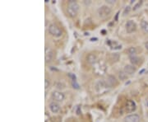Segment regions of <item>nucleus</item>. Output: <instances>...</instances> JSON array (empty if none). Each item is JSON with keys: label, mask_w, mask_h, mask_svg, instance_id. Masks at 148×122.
I'll return each mask as SVG.
<instances>
[{"label": "nucleus", "mask_w": 148, "mask_h": 122, "mask_svg": "<svg viewBox=\"0 0 148 122\" xmlns=\"http://www.w3.org/2000/svg\"><path fill=\"white\" fill-rule=\"evenodd\" d=\"M118 54H112L110 55V60H112L113 62H117L118 59H115V56H117Z\"/></svg>", "instance_id": "nucleus-20"}, {"label": "nucleus", "mask_w": 148, "mask_h": 122, "mask_svg": "<svg viewBox=\"0 0 148 122\" xmlns=\"http://www.w3.org/2000/svg\"><path fill=\"white\" fill-rule=\"evenodd\" d=\"M142 3H143V2H139V3H137V5L135 6L134 8H133V10H136V9H137V7H138V6H141V4H142Z\"/></svg>", "instance_id": "nucleus-24"}, {"label": "nucleus", "mask_w": 148, "mask_h": 122, "mask_svg": "<svg viewBox=\"0 0 148 122\" xmlns=\"http://www.w3.org/2000/svg\"><path fill=\"white\" fill-rule=\"evenodd\" d=\"M136 70H137L136 67L134 65H132V64H127V65L124 66V68H123V71L128 75L133 74L136 72Z\"/></svg>", "instance_id": "nucleus-12"}, {"label": "nucleus", "mask_w": 148, "mask_h": 122, "mask_svg": "<svg viewBox=\"0 0 148 122\" xmlns=\"http://www.w3.org/2000/svg\"><path fill=\"white\" fill-rule=\"evenodd\" d=\"M96 40H97V38H92V39H91V41H95Z\"/></svg>", "instance_id": "nucleus-26"}, {"label": "nucleus", "mask_w": 148, "mask_h": 122, "mask_svg": "<svg viewBox=\"0 0 148 122\" xmlns=\"http://www.w3.org/2000/svg\"><path fill=\"white\" fill-rule=\"evenodd\" d=\"M124 122H140V116L137 114L128 115L124 118Z\"/></svg>", "instance_id": "nucleus-11"}, {"label": "nucleus", "mask_w": 148, "mask_h": 122, "mask_svg": "<svg viewBox=\"0 0 148 122\" xmlns=\"http://www.w3.org/2000/svg\"><path fill=\"white\" fill-rule=\"evenodd\" d=\"M79 11V5L76 1L71 0L68 2L67 7V12L70 17H75Z\"/></svg>", "instance_id": "nucleus-1"}, {"label": "nucleus", "mask_w": 148, "mask_h": 122, "mask_svg": "<svg viewBox=\"0 0 148 122\" xmlns=\"http://www.w3.org/2000/svg\"><path fill=\"white\" fill-rule=\"evenodd\" d=\"M141 29L143 32L146 34H148V21H141Z\"/></svg>", "instance_id": "nucleus-15"}, {"label": "nucleus", "mask_w": 148, "mask_h": 122, "mask_svg": "<svg viewBox=\"0 0 148 122\" xmlns=\"http://www.w3.org/2000/svg\"><path fill=\"white\" fill-rule=\"evenodd\" d=\"M129 59H130V61L132 65L138 64L140 63V59L138 58L137 55H131V56H129Z\"/></svg>", "instance_id": "nucleus-16"}, {"label": "nucleus", "mask_w": 148, "mask_h": 122, "mask_svg": "<svg viewBox=\"0 0 148 122\" xmlns=\"http://www.w3.org/2000/svg\"><path fill=\"white\" fill-rule=\"evenodd\" d=\"M105 83H107L109 88H112V87H115L118 85V80L116 79V78L112 76V75H108L106 79L104 80Z\"/></svg>", "instance_id": "nucleus-9"}, {"label": "nucleus", "mask_w": 148, "mask_h": 122, "mask_svg": "<svg viewBox=\"0 0 148 122\" xmlns=\"http://www.w3.org/2000/svg\"><path fill=\"white\" fill-rule=\"evenodd\" d=\"M64 94L61 92L59 91H55L52 92V99L54 100V101L56 102H60L64 100Z\"/></svg>", "instance_id": "nucleus-7"}, {"label": "nucleus", "mask_w": 148, "mask_h": 122, "mask_svg": "<svg viewBox=\"0 0 148 122\" xmlns=\"http://www.w3.org/2000/svg\"><path fill=\"white\" fill-rule=\"evenodd\" d=\"M87 62L89 63V64H92V65L95 64L99 61L97 56H96L95 54H92V53H91L88 54L87 57Z\"/></svg>", "instance_id": "nucleus-14"}, {"label": "nucleus", "mask_w": 148, "mask_h": 122, "mask_svg": "<svg viewBox=\"0 0 148 122\" xmlns=\"http://www.w3.org/2000/svg\"><path fill=\"white\" fill-rule=\"evenodd\" d=\"M49 110L51 111V112L53 113H58V112L60 111V106L58 102L56 101H52L49 103Z\"/></svg>", "instance_id": "nucleus-13"}, {"label": "nucleus", "mask_w": 148, "mask_h": 122, "mask_svg": "<svg viewBox=\"0 0 148 122\" xmlns=\"http://www.w3.org/2000/svg\"><path fill=\"white\" fill-rule=\"evenodd\" d=\"M72 87H73L74 88H76V89H78V88H79V85L76 83V81H72Z\"/></svg>", "instance_id": "nucleus-22"}, {"label": "nucleus", "mask_w": 148, "mask_h": 122, "mask_svg": "<svg viewBox=\"0 0 148 122\" xmlns=\"http://www.w3.org/2000/svg\"><path fill=\"white\" fill-rule=\"evenodd\" d=\"M125 29H126V32L130 34V33H132V32L136 31L137 25H136V23L133 21L129 20V21H127L126 25H125Z\"/></svg>", "instance_id": "nucleus-8"}, {"label": "nucleus", "mask_w": 148, "mask_h": 122, "mask_svg": "<svg viewBox=\"0 0 148 122\" xmlns=\"http://www.w3.org/2000/svg\"><path fill=\"white\" fill-rule=\"evenodd\" d=\"M128 53L129 54V56H131V55H136V54H137V50H136V48L135 47L128 48Z\"/></svg>", "instance_id": "nucleus-18"}, {"label": "nucleus", "mask_w": 148, "mask_h": 122, "mask_svg": "<svg viewBox=\"0 0 148 122\" xmlns=\"http://www.w3.org/2000/svg\"><path fill=\"white\" fill-rule=\"evenodd\" d=\"M95 90L98 93H103L105 91L107 90V88H109L107 83H105L104 80H98L95 83Z\"/></svg>", "instance_id": "nucleus-4"}, {"label": "nucleus", "mask_w": 148, "mask_h": 122, "mask_svg": "<svg viewBox=\"0 0 148 122\" xmlns=\"http://www.w3.org/2000/svg\"><path fill=\"white\" fill-rule=\"evenodd\" d=\"M49 32L51 36H53L55 37H60L62 34H63L60 28L55 24H50L49 25Z\"/></svg>", "instance_id": "nucleus-5"}, {"label": "nucleus", "mask_w": 148, "mask_h": 122, "mask_svg": "<svg viewBox=\"0 0 148 122\" xmlns=\"http://www.w3.org/2000/svg\"><path fill=\"white\" fill-rule=\"evenodd\" d=\"M53 59V51L49 46H45L44 50V59L46 63H49Z\"/></svg>", "instance_id": "nucleus-10"}, {"label": "nucleus", "mask_w": 148, "mask_h": 122, "mask_svg": "<svg viewBox=\"0 0 148 122\" xmlns=\"http://www.w3.org/2000/svg\"><path fill=\"white\" fill-rule=\"evenodd\" d=\"M107 70V67L103 61H100L93 65V71L95 74L104 75Z\"/></svg>", "instance_id": "nucleus-2"}, {"label": "nucleus", "mask_w": 148, "mask_h": 122, "mask_svg": "<svg viewBox=\"0 0 148 122\" xmlns=\"http://www.w3.org/2000/svg\"><path fill=\"white\" fill-rule=\"evenodd\" d=\"M107 3H110V4H115V0H106Z\"/></svg>", "instance_id": "nucleus-23"}, {"label": "nucleus", "mask_w": 148, "mask_h": 122, "mask_svg": "<svg viewBox=\"0 0 148 122\" xmlns=\"http://www.w3.org/2000/svg\"><path fill=\"white\" fill-rule=\"evenodd\" d=\"M110 13H111V8H110L109 6L107 5L101 6L98 10H97V15L101 19L106 18L107 17L110 16Z\"/></svg>", "instance_id": "nucleus-3"}, {"label": "nucleus", "mask_w": 148, "mask_h": 122, "mask_svg": "<svg viewBox=\"0 0 148 122\" xmlns=\"http://www.w3.org/2000/svg\"><path fill=\"white\" fill-rule=\"evenodd\" d=\"M137 109V105L135 103V101L132 100H128L125 104V112L127 113H132V112H135Z\"/></svg>", "instance_id": "nucleus-6"}, {"label": "nucleus", "mask_w": 148, "mask_h": 122, "mask_svg": "<svg viewBox=\"0 0 148 122\" xmlns=\"http://www.w3.org/2000/svg\"><path fill=\"white\" fill-rule=\"evenodd\" d=\"M119 79L122 80V81H123V80H126L127 79H128V74L123 70V71H120V72H119Z\"/></svg>", "instance_id": "nucleus-17"}, {"label": "nucleus", "mask_w": 148, "mask_h": 122, "mask_svg": "<svg viewBox=\"0 0 148 122\" xmlns=\"http://www.w3.org/2000/svg\"><path fill=\"white\" fill-rule=\"evenodd\" d=\"M49 82L48 79H45L44 80V88H45V90L47 89V88H49Z\"/></svg>", "instance_id": "nucleus-21"}, {"label": "nucleus", "mask_w": 148, "mask_h": 122, "mask_svg": "<svg viewBox=\"0 0 148 122\" xmlns=\"http://www.w3.org/2000/svg\"><path fill=\"white\" fill-rule=\"evenodd\" d=\"M131 11V8H130V6H127L126 8H125V9L123 11V16H126L128 15V13H129V12Z\"/></svg>", "instance_id": "nucleus-19"}, {"label": "nucleus", "mask_w": 148, "mask_h": 122, "mask_svg": "<svg viewBox=\"0 0 148 122\" xmlns=\"http://www.w3.org/2000/svg\"><path fill=\"white\" fill-rule=\"evenodd\" d=\"M145 47H146V49H147V50L148 51V41L147 42L145 43Z\"/></svg>", "instance_id": "nucleus-25"}]
</instances>
